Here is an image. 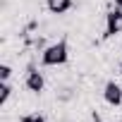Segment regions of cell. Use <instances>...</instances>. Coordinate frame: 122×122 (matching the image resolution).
Returning <instances> with one entry per match:
<instances>
[{
  "label": "cell",
  "mask_w": 122,
  "mask_h": 122,
  "mask_svg": "<svg viewBox=\"0 0 122 122\" xmlns=\"http://www.w3.org/2000/svg\"><path fill=\"white\" fill-rule=\"evenodd\" d=\"M46 5L53 15H65L72 10V0H46Z\"/></svg>",
  "instance_id": "obj_5"
},
{
  "label": "cell",
  "mask_w": 122,
  "mask_h": 122,
  "mask_svg": "<svg viewBox=\"0 0 122 122\" xmlns=\"http://www.w3.org/2000/svg\"><path fill=\"white\" fill-rule=\"evenodd\" d=\"M115 7H120V10H122V0H115Z\"/></svg>",
  "instance_id": "obj_9"
},
{
  "label": "cell",
  "mask_w": 122,
  "mask_h": 122,
  "mask_svg": "<svg viewBox=\"0 0 122 122\" xmlns=\"http://www.w3.org/2000/svg\"><path fill=\"white\" fill-rule=\"evenodd\" d=\"M93 120H96V122H101V120H98V115H93Z\"/></svg>",
  "instance_id": "obj_10"
},
{
  "label": "cell",
  "mask_w": 122,
  "mask_h": 122,
  "mask_svg": "<svg viewBox=\"0 0 122 122\" xmlns=\"http://www.w3.org/2000/svg\"><path fill=\"white\" fill-rule=\"evenodd\" d=\"M24 86H26V91H31V93H41V91L46 89L43 72H38L36 67H29V72H26V79H24Z\"/></svg>",
  "instance_id": "obj_3"
},
{
  "label": "cell",
  "mask_w": 122,
  "mask_h": 122,
  "mask_svg": "<svg viewBox=\"0 0 122 122\" xmlns=\"http://www.w3.org/2000/svg\"><path fill=\"white\" fill-rule=\"evenodd\" d=\"M19 122H46V117L38 115V112H29V115H22Z\"/></svg>",
  "instance_id": "obj_7"
},
{
  "label": "cell",
  "mask_w": 122,
  "mask_h": 122,
  "mask_svg": "<svg viewBox=\"0 0 122 122\" xmlns=\"http://www.w3.org/2000/svg\"><path fill=\"white\" fill-rule=\"evenodd\" d=\"M70 60V46L67 38H60L57 43H50L43 53H41V65L43 67H60Z\"/></svg>",
  "instance_id": "obj_1"
},
{
  "label": "cell",
  "mask_w": 122,
  "mask_h": 122,
  "mask_svg": "<svg viewBox=\"0 0 122 122\" xmlns=\"http://www.w3.org/2000/svg\"><path fill=\"white\" fill-rule=\"evenodd\" d=\"M10 96H12V86H10V81H0V105H5V103L10 101Z\"/></svg>",
  "instance_id": "obj_6"
},
{
  "label": "cell",
  "mask_w": 122,
  "mask_h": 122,
  "mask_svg": "<svg viewBox=\"0 0 122 122\" xmlns=\"http://www.w3.org/2000/svg\"><path fill=\"white\" fill-rule=\"evenodd\" d=\"M117 34H122V10L120 7H115V10H110L105 15V34H103V38H112Z\"/></svg>",
  "instance_id": "obj_2"
},
{
  "label": "cell",
  "mask_w": 122,
  "mask_h": 122,
  "mask_svg": "<svg viewBox=\"0 0 122 122\" xmlns=\"http://www.w3.org/2000/svg\"><path fill=\"white\" fill-rule=\"evenodd\" d=\"M120 74H122V62H120Z\"/></svg>",
  "instance_id": "obj_11"
},
{
  "label": "cell",
  "mask_w": 122,
  "mask_h": 122,
  "mask_svg": "<svg viewBox=\"0 0 122 122\" xmlns=\"http://www.w3.org/2000/svg\"><path fill=\"white\" fill-rule=\"evenodd\" d=\"M103 98H105V103L112 105V108L122 105V86H120L117 81H108L105 89H103Z\"/></svg>",
  "instance_id": "obj_4"
},
{
  "label": "cell",
  "mask_w": 122,
  "mask_h": 122,
  "mask_svg": "<svg viewBox=\"0 0 122 122\" xmlns=\"http://www.w3.org/2000/svg\"><path fill=\"white\" fill-rule=\"evenodd\" d=\"M10 77H12V67L10 65H0V81H10Z\"/></svg>",
  "instance_id": "obj_8"
}]
</instances>
